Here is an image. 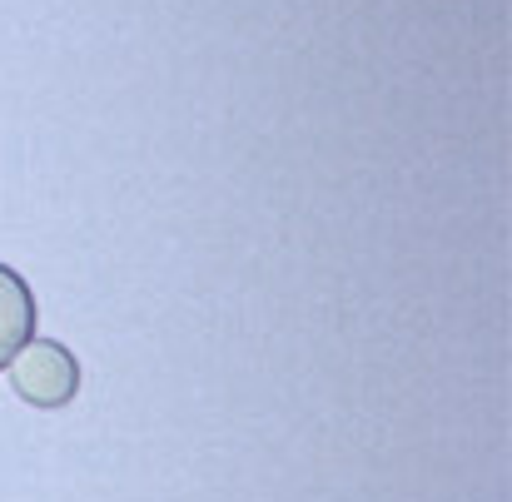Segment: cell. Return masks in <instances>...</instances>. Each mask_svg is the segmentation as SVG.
Masks as SVG:
<instances>
[{"label": "cell", "instance_id": "1", "mask_svg": "<svg viewBox=\"0 0 512 502\" xmlns=\"http://www.w3.org/2000/svg\"><path fill=\"white\" fill-rule=\"evenodd\" d=\"M5 368H10V388L35 408H65L80 388V363L55 338H30Z\"/></svg>", "mask_w": 512, "mask_h": 502}, {"label": "cell", "instance_id": "2", "mask_svg": "<svg viewBox=\"0 0 512 502\" xmlns=\"http://www.w3.org/2000/svg\"><path fill=\"white\" fill-rule=\"evenodd\" d=\"M30 338H35V294L10 264H0V368Z\"/></svg>", "mask_w": 512, "mask_h": 502}]
</instances>
